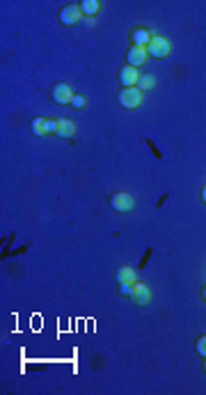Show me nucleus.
Wrapping results in <instances>:
<instances>
[{"label": "nucleus", "instance_id": "412c9836", "mask_svg": "<svg viewBox=\"0 0 206 395\" xmlns=\"http://www.w3.org/2000/svg\"><path fill=\"white\" fill-rule=\"evenodd\" d=\"M202 296H204V301H206V285L202 288Z\"/></svg>", "mask_w": 206, "mask_h": 395}, {"label": "nucleus", "instance_id": "dca6fc26", "mask_svg": "<svg viewBox=\"0 0 206 395\" xmlns=\"http://www.w3.org/2000/svg\"><path fill=\"white\" fill-rule=\"evenodd\" d=\"M195 349H197V354H200L202 359H206V335H200V338H197Z\"/></svg>", "mask_w": 206, "mask_h": 395}, {"label": "nucleus", "instance_id": "f257e3e1", "mask_svg": "<svg viewBox=\"0 0 206 395\" xmlns=\"http://www.w3.org/2000/svg\"><path fill=\"white\" fill-rule=\"evenodd\" d=\"M117 99H119V106L122 108H129V110L140 108L142 106V90L140 88H124Z\"/></svg>", "mask_w": 206, "mask_h": 395}, {"label": "nucleus", "instance_id": "f8f14e48", "mask_svg": "<svg viewBox=\"0 0 206 395\" xmlns=\"http://www.w3.org/2000/svg\"><path fill=\"white\" fill-rule=\"evenodd\" d=\"M117 283H136L137 276H136V269L133 267H129V264H124V267H119L117 269Z\"/></svg>", "mask_w": 206, "mask_h": 395}, {"label": "nucleus", "instance_id": "6e6552de", "mask_svg": "<svg viewBox=\"0 0 206 395\" xmlns=\"http://www.w3.org/2000/svg\"><path fill=\"white\" fill-rule=\"evenodd\" d=\"M147 48H142V46H131V51H129V55H126V58H129V65L131 67H142L144 65V62H147Z\"/></svg>", "mask_w": 206, "mask_h": 395}, {"label": "nucleus", "instance_id": "2eb2a0df", "mask_svg": "<svg viewBox=\"0 0 206 395\" xmlns=\"http://www.w3.org/2000/svg\"><path fill=\"white\" fill-rule=\"evenodd\" d=\"M71 106L76 108V110H82V108L87 106V97H85V95H73V99H71Z\"/></svg>", "mask_w": 206, "mask_h": 395}, {"label": "nucleus", "instance_id": "ddd939ff", "mask_svg": "<svg viewBox=\"0 0 206 395\" xmlns=\"http://www.w3.org/2000/svg\"><path fill=\"white\" fill-rule=\"evenodd\" d=\"M30 131L35 136H46V117H35L30 122Z\"/></svg>", "mask_w": 206, "mask_h": 395}, {"label": "nucleus", "instance_id": "9d476101", "mask_svg": "<svg viewBox=\"0 0 206 395\" xmlns=\"http://www.w3.org/2000/svg\"><path fill=\"white\" fill-rule=\"evenodd\" d=\"M76 133V124H73V120H69V117H60L58 120V136L60 138H71Z\"/></svg>", "mask_w": 206, "mask_h": 395}, {"label": "nucleus", "instance_id": "1a4fd4ad", "mask_svg": "<svg viewBox=\"0 0 206 395\" xmlns=\"http://www.w3.org/2000/svg\"><path fill=\"white\" fill-rule=\"evenodd\" d=\"M151 30H147V28H136L133 30V46H142L147 48L149 44H151Z\"/></svg>", "mask_w": 206, "mask_h": 395}, {"label": "nucleus", "instance_id": "7ed1b4c3", "mask_svg": "<svg viewBox=\"0 0 206 395\" xmlns=\"http://www.w3.org/2000/svg\"><path fill=\"white\" fill-rule=\"evenodd\" d=\"M58 18H60V23L62 25H76V23H80L85 16H82L80 5H67V7L60 9Z\"/></svg>", "mask_w": 206, "mask_h": 395}, {"label": "nucleus", "instance_id": "4be33fe9", "mask_svg": "<svg viewBox=\"0 0 206 395\" xmlns=\"http://www.w3.org/2000/svg\"><path fill=\"white\" fill-rule=\"evenodd\" d=\"M204 372H206V359H204Z\"/></svg>", "mask_w": 206, "mask_h": 395}, {"label": "nucleus", "instance_id": "9b49d317", "mask_svg": "<svg viewBox=\"0 0 206 395\" xmlns=\"http://www.w3.org/2000/svg\"><path fill=\"white\" fill-rule=\"evenodd\" d=\"M101 2L99 0H82L80 2V9H82V16H92V18H96V14L101 12Z\"/></svg>", "mask_w": 206, "mask_h": 395}, {"label": "nucleus", "instance_id": "f03ea898", "mask_svg": "<svg viewBox=\"0 0 206 395\" xmlns=\"http://www.w3.org/2000/svg\"><path fill=\"white\" fill-rule=\"evenodd\" d=\"M147 53L151 58H165V55L172 53V44L170 39H165L163 35H153L151 37V44L147 46Z\"/></svg>", "mask_w": 206, "mask_h": 395}, {"label": "nucleus", "instance_id": "6ab92c4d", "mask_svg": "<svg viewBox=\"0 0 206 395\" xmlns=\"http://www.w3.org/2000/svg\"><path fill=\"white\" fill-rule=\"evenodd\" d=\"M82 23H85V25H94V18H92V16H85V18H82Z\"/></svg>", "mask_w": 206, "mask_h": 395}, {"label": "nucleus", "instance_id": "4468645a", "mask_svg": "<svg viewBox=\"0 0 206 395\" xmlns=\"http://www.w3.org/2000/svg\"><path fill=\"white\" fill-rule=\"evenodd\" d=\"M137 88L140 90H151V88H156V78L151 74H142L140 81H137Z\"/></svg>", "mask_w": 206, "mask_h": 395}, {"label": "nucleus", "instance_id": "aec40b11", "mask_svg": "<svg viewBox=\"0 0 206 395\" xmlns=\"http://www.w3.org/2000/svg\"><path fill=\"white\" fill-rule=\"evenodd\" d=\"M202 202L206 204V186H204V189H202Z\"/></svg>", "mask_w": 206, "mask_h": 395}, {"label": "nucleus", "instance_id": "0eeeda50", "mask_svg": "<svg viewBox=\"0 0 206 395\" xmlns=\"http://www.w3.org/2000/svg\"><path fill=\"white\" fill-rule=\"evenodd\" d=\"M131 299H133V303L137 305H144L149 299H151V290L144 285V283L136 281V285H133V294H131Z\"/></svg>", "mask_w": 206, "mask_h": 395}, {"label": "nucleus", "instance_id": "20e7f679", "mask_svg": "<svg viewBox=\"0 0 206 395\" xmlns=\"http://www.w3.org/2000/svg\"><path fill=\"white\" fill-rule=\"evenodd\" d=\"M110 207L115 211H131L136 207V198L131 196V193H115L110 198Z\"/></svg>", "mask_w": 206, "mask_h": 395}, {"label": "nucleus", "instance_id": "f3484780", "mask_svg": "<svg viewBox=\"0 0 206 395\" xmlns=\"http://www.w3.org/2000/svg\"><path fill=\"white\" fill-rule=\"evenodd\" d=\"M133 285H136V283H119V292H122L124 296H131V294H133Z\"/></svg>", "mask_w": 206, "mask_h": 395}, {"label": "nucleus", "instance_id": "a211bd4d", "mask_svg": "<svg viewBox=\"0 0 206 395\" xmlns=\"http://www.w3.org/2000/svg\"><path fill=\"white\" fill-rule=\"evenodd\" d=\"M46 133H58V120L46 117Z\"/></svg>", "mask_w": 206, "mask_h": 395}, {"label": "nucleus", "instance_id": "423d86ee", "mask_svg": "<svg viewBox=\"0 0 206 395\" xmlns=\"http://www.w3.org/2000/svg\"><path fill=\"white\" fill-rule=\"evenodd\" d=\"M140 69H136V67H131V65H126L119 72V81H122V85L124 88H137V81H140Z\"/></svg>", "mask_w": 206, "mask_h": 395}, {"label": "nucleus", "instance_id": "39448f33", "mask_svg": "<svg viewBox=\"0 0 206 395\" xmlns=\"http://www.w3.org/2000/svg\"><path fill=\"white\" fill-rule=\"evenodd\" d=\"M51 97H53L55 103H71V99H73V90H71L69 83H58V85H53Z\"/></svg>", "mask_w": 206, "mask_h": 395}]
</instances>
